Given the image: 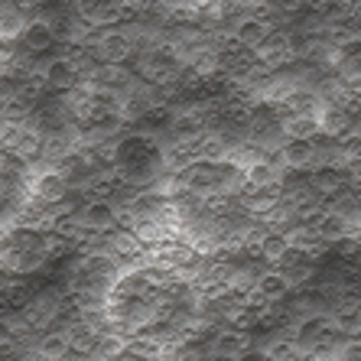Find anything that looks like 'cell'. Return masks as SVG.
<instances>
[{
  "mask_svg": "<svg viewBox=\"0 0 361 361\" xmlns=\"http://www.w3.org/2000/svg\"><path fill=\"white\" fill-rule=\"evenodd\" d=\"M244 352H251V338L241 329H225L219 336H212L209 348H205V358L209 361H238Z\"/></svg>",
  "mask_w": 361,
  "mask_h": 361,
  "instance_id": "obj_3",
  "label": "cell"
},
{
  "mask_svg": "<svg viewBox=\"0 0 361 361\" xmlns=\"http://www.w3.org/2000/svg\"><path fill=\"white\" fill-rule=\"evenodd\" d=\"M264 352L270 355V361H302V348L293 336H274Z\"/></svg>",
  "mask_w": 361,
  "mask_h": 361,
  "instance_id": "obj_17",
  "label": "cell"
},
{
  "mask_svg": "<svg viewBox=\"0 0 361 361\" xmlns=\"http://www.w3.org/2000/svg\"><path fill=\"white\" fill-rule=\"evenodd\" d=\"M352 202H355V205H358V209H361V176L355 179V185H352Z\"/></svg>",
  "mask_w": 361,
  "mask_h": 361,
  "instance_id": "obj_19",
  "label": "cell"
},
{
  "mask_svg": "<svg viewBox=\"0 0 361 361\" xmlns=\"http://www.w3.org/2000/svg\"><path fill=\"white\" fill-rule=\"evenodd\" d=\"M101 336H104V332H98V329H92V326H85V322H75V326H68V342H72V355H78V358H92V355H98Z\"/></svg>",
  "mask_w": 361,
  "mask_h": 361,
  "instance_id": "obj_15",
  "label": "cell"
},
{
  "mask_svg": "<svg viewBox=\"0 0 361 361\" xmlns=\"http://www.w3.org/2000/svg\"><path fill=\"white\" fill-rule=\"evenodd\" d=\"M293 251V241H290V235L286 231H277V228H267L261 235V241L254 244V254H257V261L264 264H274V267H280V264L286 261V254Z\"/></svg>",
  "mask_w": 361,
  "mask_h": 361,
  "instance_id": "obj_6",
  "label": "cell"
},
{
  "mask_svg": "<svg viewBox=\"0 0 361 361\" xmlns=\"http://www.w3.org/2000/svg\"><path fill=\"white\" fill-rule=\"evenodd\" d=\"M42 82H46V92H72V88L82 82V75H78V68L68 62V56H62V59L46 62Z\"/></svg>",
  "mask_w": 361,
  "mask_h": 361,
  "instance_id": "obj_9",
  "label": "cell"
},
{
  "mask_svg": "<svg viewBox=\"0 0 361 361\" xmlns=\"http://www.w3.org/2000/svg\"><path fill=\"white\" fill-rule=\"evenodd\" d=\"M280 270L286 274V280L293 286H310L312 277H316V270H319V257L310 251H290L286 254V261L280 264Z\"/></svg>",
  "mask_w": 361,
  "mask_h": 361,
  "instance_id": "obj_8",
  "label": "cell"
},
{
  "mask_svg": "<svg viewBox=\"0 0 361 361\" xmlns=\"http://www.w3.org/2000/svg\"><path fill=\"white\" fill-rule=\"evenodd\" d=\"M88 49H92L94 62H101V66H124L134 56V42L118 30H108V33L94 36V42H88Z\"/></svg>",
  "mask_w": 361,
  "mask_h": 361,
  "instance_id": "obj_2",
  "label": "cell"
},
{
  "mask_svg": "<svg viewBox=\"0 0 361 361\" xmlns=\"http://www.w3.org/2000/svg\"><path fill=\"white\" fill-rule=\"evenodd\" d=\"M293 293V283L286 280L283 270H264L261 277H257V286H254V300L264 302V306H277L283 302L286 296Z\"/></svg>",
  "mask_w": 361,
  "mask_h": 361,
  "instance_id": "obj_5",
  "label": "cell"
},
{
  "mask_svg": "<svg viewBox=\"0 0 361 361\" xmlns=\"http://www.w3.org/2000/svg\"><path fill=\"white\" fill-rule=\"evenodd\" d=\"M157 4H160V0H124V13H134V17H140V13H150Z\"/></svg>",
  "mask_w": 361,
  "mask_h": 361,
  "instance_id": "obj_18",
  "label": "cell"
},
{
  "mask_svg": "<svg viewBox=\"0 0 361 361\" xmlns=\"http://www.w3.org/2000/svg\"><path fill=\"white\" fill-rule=\"evenodd\" d=\"M68 189H72V183H68V176L59 173V169H49V173H42V176L33 179V199L42 202V205H59V202H66Z\"/></svg>",
  "mask_w": 361,
  "mask_h": 361,
  "instance_id": "obj_7",
  "label": "cell"
},
{
  "mask_svg": "<svg viewBox=\"0 0 361 361\" xmlns=\"http://www.w3.org/2000/svg\"><path fill=\"white\" fill-rule=\"evenodd\" d=\"M283 183V173L270 160H254L244 166V192H251V189H280Z\"/></svg>",
  "mask_w": 361,
  "mask_h": 361,
  "instance_id": "obj_12",
  "label": "cell"
},
{
  "mask_svg": "<svg viewBox=\"0 0 361 361\" xmlns=\"http://www.w3.org/2000/svg\"><path fill=\"white\" fill-rule=\"evenodd\" d=\"M329 4H332V10H342V7H348L352 0H329Z\"/></svg>",
  "mask_w": 361,
  "mask_h": 361,
  "instance_id": "obj_20",
  "label": "cell"
},
{
  "mask_svg": "<svg viewBox=\"0 0 361 361\" xmlns=\"http://www.w3.org/2000/svg\"><path fill=\"white\" fill-rule=\"evenodd\" d=\"M352 173L348 169H319V173H312L310 176V183H312V192L319 195L322 202H336V199H342L345 192H348V185H355L352 179Z\"/></svg>",
  "mask_w": 361,
  "mask_h": 361,
  "instance_id": "obj_4",
  "label": "cell"
},
{
  "mask_svg": "<svg viewBox=\"0 0 361 361\" xmlns=\"http://www.w3.org/2000/svg\"><path fill=\"white\" fill-rule=\"evenodd\" d=\"M56 30H52L49 20H33V23L23 26V33H20V42H23L26 52H33V56H39V52H49L52 46H56Z\"/></svg>",
  "mask_w": 361,
  "mask_h": 361,
  "instance_id": "obj_13",
  "label": "cell"
},
{
  "mask_svg": "<svg viewBox=\"0 0 361 361\" xmlns=\"http://www.w3.org/2000/svg\"><path fill=\"white\" fill-rule=\"evenodd\" d=\"M7 150L17 153L20 160H33V157H42V137L33 127H17L13 130V140H7Z\"/></svg>",
  "mask_w": 361,
  "mask_h": 361,
  "instance_id": "obj_16",
  "label": "cell"
},
{
  "mask_svg": "<svg viewBox=\"0 0 361 361\" xmlns=\"http://www.w3.org/2000/svg\"><path fill=\"white\" fill-rule=\"evenodd\" d=\"M231 36L241 42L244 49H254V52H257L264 42L274 36V30H270V23L264 17L251 13V17H241V20H238V23H235V33H231Z\"/></svg>",
  "mask_w": 361,
  "mask_h": 361,
  "instance_id": "obj_10",
  "label": "cell"
},
{
  "mask_svg": "<svg viewBox=\"0 0 361 361\" xmlns=\"http://www.w3.org/2000/svg\"><path fill=\"white\" fill-rule=\"evenodd\" d=\"M336 68L348 82H361V33L352 36L348 42L336 46Z\"/></svg>",
  "mask_w": 361,
  "mask_h": 361,
  "instance_id": "obj_14",
  "label": "cell"
},
{
  "mask_svg": "<svg viewBox=\"0 0 361 361\" xmlns=\"http://www.w3.org/2000/svg\"><path fill=\"white\" fill-rule=\"evenodd\" d=\"M33 355L39 361H66V355H72L68 329H49V332H42L33 345Z\"/></svg>",
  "mask_w": 361,
  "mask_h": 361,
  "instance_id": "obj_11",
  "label": "cell"
},
{
  "mask_svg": "<svg viewBox=\"0 0 361 361\" xmlns=\"http://www.w3.org/2000/svg\"><path fill=\"white\" fill-rule=\"evenodd\" d=\"M329 361H345V358H342V355H332V358H329Z\"/></svg>",
  "mask_w": 361,
  "mask_h": 361,
  "instance_id": "obj_21",
  "label": "cell"
},
{
  "mask_svg": "<svg viewBox=\"0 0 361 361\" xmlns=\"http://www.w3.org/2000/svg\"><path fill=\"white\" fill-rule=\"evenodd\" d=\"M121 221V209L114 202H101V199H85L82 212H78V225L92 235H108L114 231Z\"/></svg>",
  "mask_w": 361,
  "mask_h": 361,
  "instance_id": "obj_1",
  "label": "cell"
}]
</instances>
